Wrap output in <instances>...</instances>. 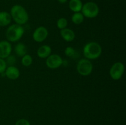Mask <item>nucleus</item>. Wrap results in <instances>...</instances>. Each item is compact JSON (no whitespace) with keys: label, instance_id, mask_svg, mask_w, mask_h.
<instances>
[{"label":"nucleus","instance_id":"nucleus-3","mask_svg":"<svg viewBox=\"0 0 126 125\" xmlns=\"http://www.w3.org/2000/svg\"><path fill=\"white\" fill-rule=\"evenodd\" d=\"M24 34V28L22 25L13 24L8 27L6 32V37L9 42H15L22 38Z\"/></svg>","mask_w":126,"mask_h":125},{"label":"nucleus","instance_id":"nucleus-5","mask_svg":"<svg viewBox=\"0 0 126 125\" xmlns=\"http://www.w3.org/2000/svg\"><path fill=\"white\" fill-rule=\"evenodd\" d=\"M76 69L78 72L81 75H89L93 71V64L89 60L86 58L81 59L78 62Z\"/></svg>","mask_w":126,"mask_h":125},{"label":"nucleus","instance_id":"nucleus-1","mask_svg":"<svg viewBox=\"0 0 126 125\" xmlns=\"http://www.w3.org/2000/svg\"><path fill=\"white\" fill-rule=\"evenodd\" d=\"M10 14L16 24L20 25H25L29 20V15L27 10L19 4H16L11 7Z\"/></svg>","mask_w":126,"mask_h":125},{"label":"nucleus","instance_id":"nucleus-7","mask_svg":"<svg viewBox=\"0 0 126 125\" xmlns=\"http://www.w3.org/2000/svg\"><path fill=\"white\" fill-rule=\"evenodd\" d=\"M63 63V59L57 54H51L46 58V64L47 67L51 69H56L60 67Z\"/></svg>","mask_w":126,"mask_h":125},{"label":"nucleus","instance_id":"nucleus-12","mask_svg":"<svg viewBox=\"0 0 126 125\" xmlns=\"http://www.w3.org/2000/svg\"><path fill=\"white\" fill-rule=\"evenodd\" d=\"M52 49L49 45H43L38 48L37 50V55L40 58H47L51 55Z\"/></svg>","mask_w":126,"mask_h":125},{"label":"nucleus","instance_id":"nucleus-16","mask_svg":"<svg viewBox=\"0 0 126 125\" xmlns=\"http://www.w3.org/2000/svg\"><path fill=\"white\" fill-rule=\"evenodd\" d=\"M84 17L81 12H75L71 16V21L75 25H80L84 22Z\"/></svg>","mask_w":126,"mask_h":125},{"label":"nucleus","instance_id":"nucleus-21","mask_svg":"<svg viewBox=\"0 0 126 125\" xmlns=\"http://www.w3.org/2000/svg\"><path fill=\"white\" fill-rule=\"evenodd\" d=\"M7 67V64L4 59L0 58V74H2L5 72Z\"/></svg>","mask_w":126,"mask_h":125},{"label":"nucleus","instance_id":"nucleus-13","mask_svg":"<svg viewBox=\"0 0 126 125\" xmlns=\"http://www.w3.org/2000/svg\"><path fill=\"white\" fill-rule=\"evenodd\" d=\"M12 17L9 12L6 11L0 12V26H6L10 25Z\"/></svg>","mask_w":126,"mask_h":125},{"label":"nucleus","instance_id":"nucleus-9","mask_svg":"<svg viewBox=\"0 0 126 125\" xmlns=\"http://www.w3.org/2000/svg\"><path fill=\"white\" fill-rule=\"evenodd\" d=\"M12 47L11 42L7 40L0 41V58L6 59L12 53Z\"/></svg>","mask_w":126,"mask_h":125},{"label":"nucleus","instance_id":"nucleus-22","mask_svg":"<svg viewBox=\"0 0 126 125\" xmlns=\"http://www.w3.org/2000/svg\"><path fill=\"white\" fill-rule=\"evenodd\" d=\"M16 125H30V123L26 119H20L16 122Z\"/></svg>","mask_w":126,"mask_h":125},{"label":"nucleus","instance_id":"nucleus-19","mask_svg":"<svg viewBox=\"0 0 126 125\" xmlns=\"http://www.w3.org/2000/svg\"><path fill=\"white\" fill-rule=\"evenodd\" d=\"M65 55L68 57L75 58L76 55V50L72 47L68 46L65 49Z\"/></svg>","mask_w":126,"mask_h":125},{"label":"nucleus","instance_id":"nucleus-10","mask_svg":"<svg viewBox=\"0 0 126 125\" xmlns=\"http://www.w3.org/2000/svg\"><path fill=\"white\" fill-rule=\"evenodd\" d=\"M5 75L11 80H16L20 77V71L14 66H9L6 67L4 72Z\"/></svg>","mask_w":126,"mask_h":125},{"label":"nucleus","instance_id":"nucleus-20","mask_svg":"<svg viewBox=\"0 0 126 125\" xmlns=\"http://www.w3.org/2000/svg\"><path fill=\"white\" fill-rule=\"evenodd\" d=\"M6 59V60H5V61H6V64H9V66H13V64H14L16 62V57L14 56H13V55H10Z\"/></svg>","mask_w":126,"mask_h":125},{"label":"nucleus","instance_id":"nucleus-4","mask_svg":"<svg viewBox=\"0 0 126 125\" xmlns=\"http://www.w3.org/2000/svg\"><path fill=\"white\" fill-rule=\"evenodd\" d=\"M81 13L87 18H95L99 13V7L95 2L89 1L82 5Z\"/></svg>","mask_w":126,"mask_h":125},{"label":"nucleus","instance_id":"nucleus-18","mask_svg":"<svg viewBox=\"0 0 126 125\" xmlns=\"http://www.w3.org/2000/svg\"><path fill=\"white\" fill-rule=\"evenodd\" d=\"M57 26L58 28L61 29H64V28H66L68 26V21L64 17H62L58 19V20L57 21Z\"/></svg>","mask_w":126,"mask_h":125},{"label":"nucleus","instance_id":"nucleus-15","mask_svg":"<svg viewBox=\"0 0 126 125\" xmlns=\"http://www.w3.org/2000/svg\"><path fill=\"white\" fill-rule=\"evenodd\" d=\"M14 51L16 55L18 56H22L26 55L27 53V49L26 45L22 42H19L14 47Z\"/></svg>","mask_w":126,"mask_h":125},{"label":"nucleus","instance_id":"nucleus-23","mask_svg":"<svg viewBox=\"0 0 126 125\" xmlns=\"http://www.w3.org/2000/svg\"><path fill=\"white\" fill-rule=\"evenodd\" d=\"M67 1L68 0H58V1H59V2L61 4L65 3V2H66V1Z\"/></svg>","mask_w":126,"mask_h":125},{"label":"nucleus","instance_id":"nucleus-6","mask_svg":"<svg viewBox=\"0 0 126 125\" xmlns=\"http://www.w3.org/2000/svg\"><path fill=\"white\" fill-rule=\"evenodd\" d=\"M124 65L121 62H114L110 69V75L112 79L118 80L123 77L124 72Z\"/></svg>","mask_w":126,"mask_h":125},{"label":"nucleus","instance_id":"nucleus-14","mask_svg":"<svg viewBox=\"0 0 126 125\" xmlns=\"http://www.w3.org/2000/svg\"><path fill=\"white\" fill-rule=\"evenodd\" d=\"M82 5L83 4L81 0H70L69 2V7L74 13L81 12Z\"/></svg>","mask_w":126,"mask_h":125},{"label":"nucleus","instance_id":"nucleus-2","mask_svg":"<svg viewBox=\"0 0 126 125\" xmlns=\"http://www.w3.org/2000/svg\"><path fill=\"white\" fill-rule=\"evenodd\" d=\"M102 46L96 42H89L83 47V55L87 60H96L101 56Z\"/></svg>","mask_w":126,"mask_h":125},{"label":"nucleus","instance_id":"nucleus-8","mask_svg":"<svg viewBox=\"0 0 126 125\" xmlns=\"http://www.w3.org/2000/svg\"><path fill=\"white\" fill-rule=\"evenodd\" d=\"M49 34L47 29L46 27L41 26L36 28L33 33V39L37 42H42L47 39Z\"/></svg>","mask_w":126,"mask_h":125},{"label":"nucleus","instance_id":"nucleus-11","mask_svg":"<svg viewBox=\"0 0 126 125\" xmlns=\"http://www.w3.org/2000/svg\"><path fill=\"white\" fill-rule=\"evenodd\" d=\"M60 36L66 42H71L75 39V33L70 28H64L60 30Z\"/></svg>","mask_w":126,"mask_h":125},{"label":"nucleus","instance_id":"nucleus-17","mask_svg":"<svg viewBox=\"0 0 126 125\" xmlns=\"http://www.w3.org/2000/svg\"><path fill=\"white\" fill-rule=\"evenodd\" d=\"M21 62L23 66H25V67H28L33 63V58L30 55L26 54L22 57Z\"/></svg>","mask_w":126,"mask_h":125}]
</instances>
